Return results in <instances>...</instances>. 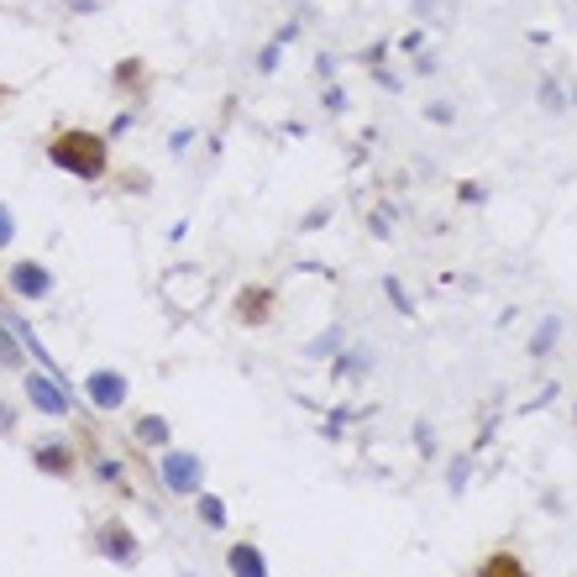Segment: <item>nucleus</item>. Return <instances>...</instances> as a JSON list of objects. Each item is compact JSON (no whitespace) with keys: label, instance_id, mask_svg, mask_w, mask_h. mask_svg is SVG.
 <instances>
[{"label":"nucleus","instance_id":"f257e3e1","mask_svg":"<svg viewBox=\"0 0 577 577\" xmlns=\"http://www.w3.org/2000/svg\"><path fill=\"white\" fill-rule=\"evenodd\" d=\"M48 163L58 173H69L79 184H100L105 173H111V137H100V132H84V126H64V132H53L48 143Z\"/></svg>","mask_w":577,"mask_h":577},{"label":"nucleus","instance_id":"f03ea898","mask_svg":"<svg viewBox=\"0 0 577 577\" xmlns=\"http://www.w3.org/2000/svg\"><path fill=\"white\" fill-rule=\"evenodd\" d=\"M90 552H95L100 562H111V567H137V562H143V541H137V530L126 525L121 514H105V520H95V530H90Z\"/></svg>","mask_w":577,"mask_h":577},{"label":"nucleus","instance_id":"7ed1b4c3","mask_svg":"<svg viewBox=\"0 0 577 577\" xmlns=\"http://www.w3.org/2000/svg\"><path fill=\"white\" fill-rule=\"evenodd\" d=\"M158 478H163L173 499H194V494H205V457H194L184 446H163L158 452Z\"/></svg>","mask_w":577,"mask_h":577},{"label":"nucleus","instance_id":"20e7f679","mask_svg":"<svg viewBox=\"0 0 577 577\" xmlns=\"http://www.w3.org/2000/svg\"><path fill=\"white\" fill-rule=\"evenodd\" d=\"M163 299H169L179 315H194V310H205V299H211V273L205 268H169L163 273Z\"/></svg>","mask_w":577,"mask_h":577},{"label":"nucleus","instance_id":"39448f33","mask_svg":"<svg viewBox=\"0 0 577 577\" xmlns=\"http://www.w3.org/2000/svg\"><path fill=\"white\" fill-rule=\"evenodd\" d=\"M22 394H26V405L37 409V415H48V420H69V415H73L69 384H58V378H48V373H32V367H26V373H22Z\"/></svg>","mask_w":577,"mask_h":577},{"label":"nucleus","instance_id":"423d86ee","mask_svg":"<svg viewBox=\"0 0 577 577\" xmlns=\"http://www.w3.org/2000/svg\"><path fill=\"white\" fill-rule=\"evenodd\" d=\"M231 315H237V326H247V331L273 326V315H279V288H273V284H241Z\"/></svg>","mask_w":577,"mask_h":577},{"label":"nucleus","instance_id":"0eeeda50","mask_svg":"<svg viewBox=\"0 0 577 577\" xmlns=\"http://www.w3.org/2000/svg\"><path fill=\"white\" fill-rule=\"evenodd\" d=\"M32 467H37L43 478L69 483L73 473H79V452H73L69 435H43V441H32Z\"/></svg>","mask_w":577,"mask_h":577},{"label":"nucleus","instance_id":"6e6552de","mask_svg":"<svg viewBox=\"0 0 577 577\" xmlns=\"http://www.w3.org/2000/svg\"><path fill=\"white\" fill-rule=\"evenodd\" d=\"M84 399H90L95 415H116L132 399V384H126V373H116V367H95V373H84Z\"/></svg>","mask_w":577,"mask_h":577},{"label":"nucleus","instance_id":"1a4fd4ad","mask_svg":"<svg viewBox=\"0 0 577 577\" xmlns=\"http://www.w3.org/2000/svg\"><path fill=\"white\" fill-rule=\"evenodd\" d=\"M5 288L26 299V305H37V299H48L53 294V268L37 263V258H16V263L5 268Z\"/></svg>","mask_w":577,"mask_h":577},{"label":"nucleus","instance_id":"9d476101","mask_svg":"<svg viewBox=\"0 0 577 577\" xmlns=\"http://www.w3.org/2000/svg\"><path fill=\"white\" fill-rule=\"evenodd\" d=\"M226 573L231 577H273L258 541H231V546H226Z\"/></svg>","mask_w":577,"mask_h":577},{"label":"nucleus","instance_id":"9b49d317","mask_svg":"<svg viewBox=\"0 0 577 577\" xmlns=\"http://www.w3.org/2000/svg\"><path fill=\"white\" fill-rule=\"evenodd\" d=\"M473 577H530L525 556L509 552V546H494V552H483L478 562H473Z\"/></svg>","mask_w":577,"mask_h":577},{"label":"nucleus","instance_id":"f8f14e48","mask_svg":"<svg viewBox=\"0 0 577 577\" xmlns=\"http://www.w3.org/2000/svg\"><path fill=\"white\" fill-rule=\"evenodd\" d=\"M111 84H116L121 95H143L147 90V64L143 58H121L116 69H111Z\"/></svg>","mask_w":577,"mask_h":577},{"label":"nucleus","instance_id":"ddd939ff","mask_svg":"<svg viewBox=\"0 0 577 577\" xmlns=\"http://www.w3.org/2000/svg\"><path fill=\"white\" fill-rule=\"evenodd\" d=\"M132 435H137L143 446H158V452L173 446V431H169V420H163V415H143V420L132 426Z\"/></svg>","mask_w":577,"mask_h":577},{"label":"nucleus","instance_id":"4468645a","mask_svg":"<svg viewBox=\"0 0 577 577\" xmlns=\"http://www.w3.org/2000/svg\"><path fill=\"white\" fill-rule=\"evenodd\" d=\"M190 505H194V514H200V525L205 530H226V499H220V494L205 488V494H194Z\"/></svg>","mask_w":577,"mask_h":577},{"label":"nucleus","instance_id":"2eb2a0df","mask_svg":"<svg viewBox=\"0 0 577 577\" xmlns=\"http://www.w3.org/2000/svg\"><path fill=\"white\" fill-rule=\"evenodd\" d=\"M0 367L5 373H26V352H22V337L0 320Z\"/></svg>","mask_w":577,"mask_h":577},{"label":"nucleus","instance_id":"dca6fc26","mask_svg":"<svg viewBox=\"0 0 577 577\" xmlns=\"http://www.w3.org/2000/svg\"><path fill=\"white\" fill-rule=\"evenodd\" d=\"M556 341H562V315H546V320L535 326V337H530V358H546Z\"/></svg>","mask_w":577,"mask_h":577},{"label":"nucleus","instance_id":"f3484780","mask_svg":"<svg viewBox=\"0 0 577 577\" xmlns=\"http://www.w3.org/2000/svg\"><path fill=\"white\" fill-rule=\"evenodd\" d=\"M367 367H373V352H341V358L331 362L337 378H367Z\"/></svg>","mask_w":577,"mask_h":577},{"label":"nucleus","instance_id":"a211bd4d","mask_svg":"<svg viewBox=\"0 0 577 577\" xmlns=\"http://www.w3.org/2000/svg\"><path fill=\"white\" fill-rule=\"evenodd\" d=\"M341 347H347V331H341V326H331V331H326V337H315L310 347H305V352H310V358L337 362V358H341Z\"/></svg>","mask_w":577,"mask_h":577},{"label":"nucleus","instance_id":"6ab92c4d","mask_svg":"<svg viewBox=\"0 0 577 577\" xmlns=\"http://www.w3.org/2000/svg\"><path fill=\"white\" fill-rule=\"evenodd\" d=\"M11 241H16V211L0 200V247H11Z\"/></svg>","mask_w":577,"mask_h":577},{"label":"nucleus","instance_id":"aec40b11","mask_svg":"<svg viewBox=\"0 0 577 577\" xmlns=\"http://www.w3.org/2000/svg\"><path fill=\"white\" fill-rule=\"evenodd\" d=\"M95 473H100L105 483H126V467H121L116 457H95Z\"/></svg>","mask_w":577,"mask_h":577},{"label":"nucleus","instance_id":"412c9836","mask_svg":"<svg viewBox=\"0 0 577 577\" xmlns=\"http://www.w3.org/2000/svg\"><path fill=\"white\" fill-rule=\"evenodd\" d=\"M426 116H431V126H452V121H457V111L435 100V105H426Z\"/></svg>","mask_w":577,"mask_h":577},{"label":"nucleus","instance_id":"4be33fe9","mask_svg":"<svg viewBox=\"0 0 577 577\" xmlns=\"http://www.w3.org/2000/svg\"><path fill=\"white\" fill-rule=\"evenodd\" d=\"M0 435H16V405L0 399Z\"/></svg>","mask_w":577,"mask_h":577},{"label":"nucleus","instance_id":"5701e85b","mask_svg":"<svg viewBox=\"0 0 577 577\" xmlns=\"http://www.w3.org/2000/svg\"><path fill=\"white\" fill-rule=\"evenodd\" d=\"M273 64H279V43H273V48H263V58H258V69H273Z\"/></svg>","mask_w":577,"mask_h":577},{"label":"nucleus","instance_id":"b1692460","mask_svg":"<svg viewBox=\"0 0 577 577\" xmlns=\"http://www.w3.org/2000/svg\"><path fill=\"white\" fill-rule=\"evenodd\" d=\"M73 11H100V0H69Z\"/></svg>","mask_w":577,"mask_h":577},{"label":"nucleus","instance_id":"393cba45","mask_svg":"<svg viewBox=\"0 0 577 577\" xmlns=\"http://www.w3.org/2000/svg\"><path fill=\"white\" fill-rule=\"evenodd\" d=\"M179 577H200V573H190V567H179Z\"/></svg>","mask_w":577,"mask_h":577}]
</instances>
